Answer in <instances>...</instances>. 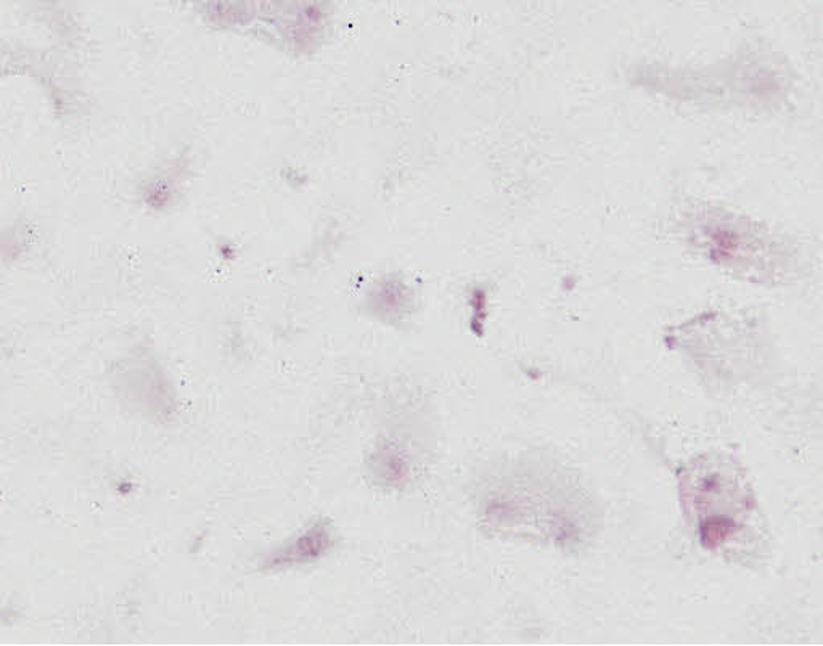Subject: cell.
Returning <instances> with one entry per match:
<instances>
[{
    "instance_id": "cell-1",
    "label": "cell",
    "mask_w": 823,
    "mask_h": 646,
    "mask_svg": "<svg viewBox=\"0 0 823 646\" xmlns=\"http://www.w3.org/2000/svg\"><path fill=\"white\" fill-rule=\"evenodd\" d=\"M324 545V531L320 534L319 528L311 529V532H306L304 536L299 537L293 544L288 545L280 555H277L272 561V565L301 563L303 560L316 557V553L319 552L320 548H324Z\"/></svg>"
}]
</instances>
